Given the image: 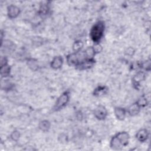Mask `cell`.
<instances>
[{
    "label": "cell",
    "instance_id": "6da1fadb",
    "mask_svg": "<svg viewBox=\"0 0 151 151\" xmlns=\"http://www.w3.org/2000/svg\"><path fill=\"white\" fill-rule=\"evenodd\" d=\"M129 139L130 136L127 132H119L111 139L110 146L113 150H120L129 144Z\"/></svg>",
    "mask_w": 151,
    "mask_h": 151
},
{
    "label": "cell",
    "instance_id": "7a4b0ae2",
    "mask_svg": "<svg viewBox=\"0 0 151 151\" xmlns=\"http://www.w3.org/2000/svg\"><path fill=\"white\" fill-rule=\"evenodd\" d=\"M104 22L101 20L98 21L92 26L90 31V36L94 42L99 43L101 40L104 34Z\"/></svg>",
    "mask_w": 151,
    "mask_h": 151
},
{
    "label": "cell",
    "instance_id": "3957f363",
    "mask_svg": "<svg viewBox=\"0 0 151 151\" xmlns=\"http://www.w3.org/2000/svg\"><path fill=\"white\" fill-rule=\"evenodd\" d=\"M70 100V93L68 91H64L63 93L57 99L54 107V111H58L64 107L67 103H68Z\"/></svg>",
    "mask_w": 151,
    "mask_h": 151
},
{
    "label": "cell",
    "instance_id": "277c9868",
    "mask_svg": "<svg viewBox=\"0 0 151 151\" xmlns=\"http://www.w3.org/2000/svg\"><path fill=\"white\" fill-rule=\"evenodd\" d=\"M94 64L95 60L94 58H84L78 63L75 67L78 70H85L91 68Z\"/></svg>",
    "mask_w": 151,
    "mask_h": 151
},
{
    "label": "cell",
    "instance_id": "5b68a950",
    "mask_svg": "<svg viewBox=\"0 0 151 151\" xmlns=\"http://www.w3.org/2000/svg\"><path fill=\"white\" fill-rule=\"evenodd\" d=\"M94 117L99 120H104L107 116V110L104 106L99 105L94 110Z\"/></svg>",
    "mask_w": 151,
    "mask_h": 151
},
{
    "label": "cell",
    "instance_id": "8992f818",
    "mask_svg": "<svg viewBox=\"0 0 151 151\" xmlns=\"http://www.w3.org/2000/svg\"><path fill=\"white\" fill-rule=\"evenodd\" d=\"M20 13L19 8L14 5H10L7 8V15L11 19L16 18Z\"/></svg>",
    "mask_w": 151,
    "mask_h": 151
},
{
    "label": "cell",
    "instance_id": "52a82bcc",
    "mask_svg": "<svg viewBox=\"0 0 151 151\" xmlns=\"http://www.w3.org/2000/svg\"><path fill=\"white\" fill-rule=\"evenodd\" d=\"M145 73L143 71H139L132 78V83L136 88L138 89V87L139 86L140 82L145 80Z\"/></svg>",
    "mask_w": 151,
    "mask_h": 151
},
{
    "label": "cell",
    "instance_id": "ba28073f",
    "mask_svg": "<svg viewBox=\"0 0 151 151\" xmlns=\"http://www.w3.org/2000/svg\"><path fill=\"white\" fill-rule=\"evenodd\" d=\"M136 137L138 141L144 142L147 140L149 137V132L146 129H140L136 134Z\"/></svg>",
    "mask_w": 151,
    "mask_h": 151
},
{
    "label": "cell",
    "instance_id": "9c48e42d",
    "mask_svg": "<svg viewBox=\"0 0 151 151\" xmlns=\"http://www.w3.org/2000/svg\"><path fill=\"white\" fill-rule=\"evenodd\" d=\"M63 64V58L61 56L58 55L54 57L51 62V67L54 70L60 69Z\"/></svg>",
    "mask_w": 151,
    "mask_h": 151
},
{
    "label": "cell",
    "instance_id": "30bf717a",
    "mask_svg": "<svg viewBox=\"0 0 151 151\" xmlns=\"http://www.w3.org/2000/svg\"><path fill=\"white\" fill-rule=\"evenodd\" d=\"M109 88L105 86H99L93 91V96L96 97H101L107 93Z\"/></svg>",
    "mask_w": 151,
    "mask_h": 151
},
{
    "label": "cell",
    "instance_id": "8fae6325",
    "mask_svg": "<svg viewBox=\"0 0 151 151\" xmlns=\"http://www.w3.org/2000/svg\"><path fill=\"white\" fill-rule=\"evenodd\" d=\"M140 107L137 104V103H134L133 104H131L127 109V111L128 114L131 116H134L138 114L140 110Z\"/></svg>",
    "mask_w": 151,
    "mask_h": 151
},
{
    "label": "cell",
    "instance_id": "7c38bea8",
    "mask_svg": "<svg viewBox=\"0 0 151 151\" xmlns=\"http://www.w3.org/2000/svg\"><path fill=\"white\" fill-rule=\"evenodd\" d=\"M114 113L116 117L119 120H124L126 114V110L120 107H115L114 109Z\"/></svg>",
    "mask_w": 151,
    "mask_h": 151
},
{
    "label": "cell",
    "instance_id": "4fadbf2b",
    "mask_svg": "<svg viewBox=\"0 0 151 151\" xmlns=\"http://www.w3.org/2000/svg\"><path fill=\"white\" fill-rule=\"evenodd\" d=\"M51 127L50 122L47 120H44L40 122L39 123V128L41 130L44 132H48Z\"/></svg>",
    "mask_w": 151,
    "mask_h": 151
},
{
    "label": "cell",
    "instance_id": "5bb4252c",
    "mask_svg": "<svg viewBox=\"0 0 151 151\" xmlns=\"http://www.w3.org/2000/svg\"><path fill=\"white\" fill-rule=\"evenodd\" d=\"M11 67L8 65V64L1 66V78L6 77L8 76L10 74Z\"/></svg>",
    "mask_w": 151,
    "mask_h": 151
},
{
    "label": "cell",
    "instance_id": "9a60e30c",
    "mask_svg": "<svg viewBox=\"0 0 151 151\" xmlns=\"http://www.w3.org/2000/svg\"><path fill=\"white\" fill-rule=\"evenodd\" d=\"M83 47V42L80 40H78L75 41L74 43L73 44V49L74 52H78L81 51V50L82 49Z\"/></svg>",
    "mask_w": 151,
    "mask_h": 151
},
{
    "label": "cell",
    "instance_id": "2e32d148",
    "mask_svg": "<svg viewBox=\"0 0 151 151\" xmlns=\"http://www.w3.org/2000/svg\"><path fill=\"white\" fill-rule=\"evenodd\" d=\"M27 64L29 66V67L34 71H35L38 69V64H37V61L36 60H35L34 59H29L27 61Z\"/></svg>",
    "mask_w": 151,
    "mask_h": 151
},
{
    "label": "cell",
    "instance_id": "e0dca14e",
    "mask_svg": "<svg viewBox=\"0 0 151 151\" xmlns=\"http://www.w3.org/2000/svg\"><path fill=\"white\" fill-rule=\"evenodd\" d=\"M136 103L140 107H144L147 105L148 101H147V98L145 96H141L138 99V100L136 101Z\"/></svg>",
    "mask_w": 151,
    "mask_h": 151
},
{
    "label": "cell",
    "instance_id": "ac0fdd59",
    "mask_svg": "<svg viewBox=\"0 0 151 151\" xmlns=\"http://www.w3.org/2000/svg\"><path fill=\"white\" fill-rule=\"evenodd\" d=\"M48 10H49V8H48V5H47V4L41 5L40 8L39 14L41 15H45L48 14Z\"/></svg>",
    "mask_w": 151,
    "mask_h": 151
},
{
    "label": "cell",
    "instance_id": "d6986e66",
    "mask_svg": "<svg viewBox=\"0 0 151 151\" xmlns=\"http://www.w3.org/2000/svg\"><path fill=\"white\" fill-rule=\"evenodd\" d=\"M10 137L14 141H15V142L18 141L19 140V137H20V133H19V132L17 130H14L11 133V134L10 135Z\"/></svg>",
    "mask_w": 151,
    "mask_h": 151
},
{
    "label": "cell",
    "instance_id": "ffe728a7",
    "mask_svg": "<svg viewBox=\"0 0 151 151\" xmlns=\"http://www.w3.org/2000/svg\"><path fill=\"white\" fill-rule=\"evenodd\" d=\"M93 48L96 54L100 52V51L102 50V47L99 43H95V44L93 46Z\"/></svg>",
    "mask_w": 151,
    "mask_h": 151
},
{
    "label": "cell",
    "instance_id": "44dd1931",
    "mask_svg": "<svg viewBox=\"0 0 151 151\" xmlns=\"http://www.w3.org/2000/svg\"><path fill=\"white\" fill-rule=\"evenodd\" d=\"M141 67H143L146 70L149 71L150 68V61L149 60V61H147L143 63V64H142V66Z\"/></svg>",
    "mask_w": 151,
    "mask_h": 151
}]
</instances>
